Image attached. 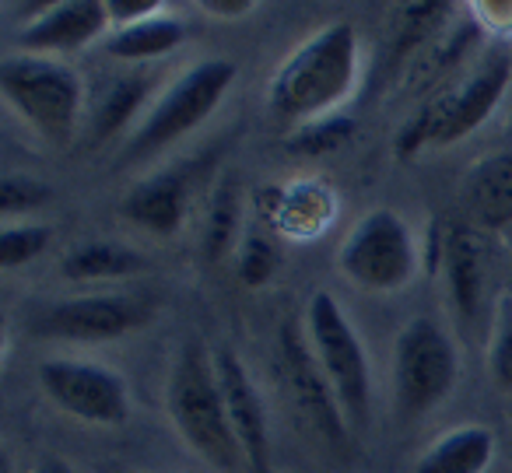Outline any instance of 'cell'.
I'll use <instances>...</instances> for the list:
<instances>
[{"label":"cell","mask_w":512,"mask_h":473,"mask_svg":"<svg viewBox=\"0 0 512 473\" xmlns=\"http://www.w3.org/2000/svg\"><path fill=\"white\" fill-rule=\"evenodd\" d=\"M358 32L351 22H330L302 46H295L267 85V109L285 123L327 120L358 81Z\"/></svg>","instance_id":"1"},{"label":"cell","mask_w":512,"mask_h":473,"mask_svg":"<svg viewBox=\"0 0 512 473\" xmlns=\"http://www.w3.org/2000/svg\"><path fill=\"white\" fill-rule=\"evenodd\" d=\"M165 407H169L179 438L214 470H239L246 463L232 421H228L214 354L200 344V337H190L179 347L169 386H165Z\"/></svg>","instance_id":"2"},{"label":"cell","mask_w":512,"mask_h":473,"mask_svg":"<svg viewBox=\"0 0 512 473\" xmlns=\"http://www.w3.org/2000/svg\"><path fill=\"white\" fill-rule=\"evenodd\" d=\"M512 81V57L509 53H491L460 88L449 92H435L418 116L400 127L397 134V155L414 158L425 148H449V144L463 141L474 134L502 102Z\"/></svg>","instance_id":"3"},{"label":"cell","mask_w":512,"mask_h":473,"mask_svg":"<svg viewBox=\"0 0 512 473\" xmlns=\"http://www.w3.org/2000/svg\"><path fill=\"white\" fill-rule=\"evenodd\" d=\"M0 88L8 106L50 144L64 148L78 130L81 88L78 71L50 57H11L0 67Z\"/></svg>","instance_id":"4"},{"label":"cell","mask_w":512,"mask_h":473,"mask_svg":"<svg viewBox=\"0 0 512 473\" xmlns=\"http://www.w3.org/2000/svg\"><path fill=\"white\" fill-rule=\"evenodd\" d=\"M306 340L327 372L351 428H365L372 414V375L362 337L348 323L341 302L330 291H316L306 305Z\"/></svg>","instance_id":"5"},{"label":"cell","mask_w":512,"mask_h":473,"mask_svg":"<svg viewBox=\"0 0 512 473\" xmlns=\"http://www.w3.org/2000/svg\"><path fill=\"white\" fill-rule=\"evenodd\" d=\"M239 67L225 57L200 60L193 64L183 78H176L169 85V92L144 113L141 127L134 130L127 144V158H148L155 151H162L165 144L179 141V137L193 134L214 109L221 106V99L232 88Z\"/></svg>","instance_id":"6"},{"label":"cell","mask_w":512,"mask_h":473,"mask_svg":"<svg viewBox=\"0 0 512 473\" xmlns=\"http://www.w3.org/2000/svg\"><path fill=\"white\" fill-rule=\"evenodd\" d=\"M460 379V354L432 319H411L393 347V400L404 421L425 417L449 400Z\"/></svg>","instance_id":"7"},{"label":"cell","mask_w":512,"mask_h":473,"mask_svg":"<svg viewBox=\"0 0 512 473\" xmlns=\"http://www.w3.org/2000/svg\"><path fill=\"white\" fill-rule=\"evenodd\" d=\"M337 267L362 291H400L418 270V246L397 211L376 207L341 242Z\"/></svg>","instance_id":"8"},{"label":"cell","mask_w":512,"mask_h":473,"mask_svg":"<svg viewBox=\"0 0 512 473\" xmlns=\"http://www.w3.org/2000/svg\"><path fill=\"white\" fill-rule=\"evenodd\" d=\"M39 386L60 410L78 421L116 428L130 417V393L123 375L95 361L46 358L39 365Z\"/></svg>","instance_id":"9"},{"label":"cell","mask_w":512,"mask_h":473,"mask_svg":"<svg viewBox=\"0 0 512 473\" xmlns=\"http://www.w3.org/2000/svg\"><path fill=\"white\" fill-rule=\"evenodd\" d=\"M148 319L151 302L141 295H81L46 305L32 330L43 337L99 344V340H116L130 330H141Z\"/></svg>","instance_id":"10"},{"label":"cell","mask_w":512,"mask_h":473,"mask_svg":"<svg viewBox=\"0 0 512 473\" xmlns=\"http://www.w3.org/2000/svg\"><path fill=\"white\" fill-rule=\"evenodd\" d=\"M281 365H285L288 393H292L299 414L306 417V424L327 445L344 449L351 442V424L344 417L341 400H337L327 372L320 368L313 347H309V340H302L295 323L281 326Z\"/></svg>","instance_id":"11"},{"label":"cell","mask_w":512,"mask_h":473,"mask_svg":"<svg viewBox=\"0 0 512 473\" xmlns=\"http://www.w3.org/2000/svg\"><path fill=\"white\" fill-rule=\"evenodd\" d=\"M214 368H218L228 421H232V431L242 445L246 466L253 473H267L271 470V424H267V410L253 375L246 372V365L232 351L214 354Z\"/></svg>","instance_id":"12"},{"label":"cell","mask_w":512,"mask_h":473,"mask_svg":"<svg viewBox=\"0 0 512 473\" xmlns=\"http://www.w3.org/2000/svg\"><path fill=\"white\" fill-rule=\"evenodd\" d=\"M109 29V11L99 0H64L43 8L32 22L18 29L15 43L25 57H50V53L81 50Z\"/></svg>","instance_id":"13"},{"label":"cell","mask_w":512,"mask_h":473,"mask_svg":"<svg viewBox=\"0 0 512 473\" xmlns=\"http://www.w3.org/2000/svg\"><path fill=\"white\" fill-rule=\"evenodd\" d=\"M442 274L449 284V298L460 319H477L488 295V246L481 228L449 221L442 228Z\"/></svg>","instance_id":"14"},{"label":"cell","mask_w":512,"mask_h":473,"mask_svg":"<svg viewBox=\"0 0 512 473\" xmlns=\"http://www.w3.org/2000/svg\"><path fill=\"white\" fill-rule=\"evenodd\" d=\"M197 162L172 165V169L148 176L123 197V218L148 228L151 235H176L186 221V200H190V183Z\"/></svg>","instance_id":"15"},{"label":"cell","mask_w":512,"mask_h":473,"mask_svg":"<svg viewBox=\"0 0 512 473\" xmlns=\"http://www.w3.org/2000/svg\"><path fill=\"white\" fill-rule=\"evenodd\" d=\"M463 207L474 228H505L512 225V155L498 151L474 162L460 186Z\"/></svg>","instance_id":"16"},{"label":"cell","mask_w":512,"mask_h":473,"mask_svg":"<svg viewBox=\"0 0 512 473\" xmlns=\"http://www.w3.org/2000/svg\"><path fill=\"white\" fill-rule=\"evenodd\" d=\"M477 36H481V22L477 18H467V22H456L453 18L404 71L411 92H442L439 85L446 81V74L474 53Z\"/></svg>","instance_id":"17"},{"label":"cell","mask_w":512,"mask_h":473,"mask_svg":"<svg viewBox=\"0 0 512 473\" xmlns=\"http://www.w3.org/2000/svg\"><path fill=\"white\" fill-rule=\"evenodd\" d=\"M491 459H495V431L484 424H463L435 438L414 463V473H484Z\"/></svg>","instance_id":"18"},{"label":"cell","mask_w":512,"mask_h":473,"mask_svg":"<svg viewBox=\"0 0 512 473\" xmlns=\"http://www.w3.org/2000/svg\"><path fill=\"white\" fill-rule=\"evenodd\" d=\"M183 43H186V25L162 11L155 18L113 29L106 36V53L123 60V64H144V60H155L179 50Z\"/></svg>","instance_id":"19"},{"label":"cell","mask_w":512,"mask_h":473,"mask_svg":"<svg viewBox=\"0 0 512 473\" xmlns=\"http://www.w3.org/2000/svg\"><path fill=\"white\" fill-rule=\"evenodd\" d=\"M144 267H148L144 253L123 242H85L60 260V274L71 281H120V277L141 274Z\"/></svg>","instance_id":"20"},{"label":"cell","mask_w":512,"mask_h":473,"mask_svg":"<svg viewBox=\"0 0 512 473\" xmlns=\"http://www.w3.org/2000/svg\"><path fill=\"white\" fill-rule=\"evenodd\" d=\"M456 18L449 4H407L393 15V43H390V71L411 67V60Z\"/></svg>","instance_id":"21"},{"label":"cell","mask_w":512,"mask_h":473,"mask_svg":"<svg viewBox=\"0 0 512 473\" xmlns=\"http://www.w3.org/2000/svg\"><path fill=\"white\" fill-rule=\"evenodd\" d=\"M151 85H155V78L144 71H130V74H120V78L109 81L99 106H95L92 134L99 137V141L102 137L120 134V130L144 109V102H148V95H151Z\"/></svg>","instance_id":"22"},{"label":"cell","mask_w":512,"mask_h":473,"mask_svg":"<svg viewBox=\"0 0 512 473\" xmlns=\"http://www.w3.org/2000/svg\"><path fill=\"white\" fill-rule=\"evenodd\" d=\"M235 228H239V190L232 179H221L211 193V204L204 214V253L207 260H221L232 249Z\"/></svg>","instance_id":"23"},{"label":"cell","mask_w":512,"mask_h":473,"mask_svg":"<svg viewBox=\"0 0 512 473\" xmlns=\"http://www.w3.org/2000/svg\"><path fill=\"white\" fill-rule=\"evenodd\" d=\"M355 134V120L348 116H327V120H316L299 127L292 137H288V151L295 155H327V151H337L351 141Z\"/></svg>","instance_id":"24"},{"label":"cell","mask_w":512,"mask_h":473,"mask_svg":"<svg viewBox=\"0 0 512 473\" xmlns=\"http://www.w3.org/2000/svg\"><path fill=\"white\" fill-rule=\"evenodd\" d=\"M488 372L502 393L512 396V298H502L495 309V326H491L488 344Z\"/></svg>","instance_id":"25"},{"label":"cell","mask_w":512,"mask_h":473,"mask_svg":"<svg viewBox=\"0 0 512 473\" xmlns=\"http://www.w3.org/2000/svg\"><path fill=\"white\" fill-rule=\"evenodd\" d=\"M53 197V190L43 179H32L25 172H8L0 179V211L4 218H18V214H32Z\"/></svg>","instance_id":"26"},{"label":"cell","mask_w":512,"mask_h":473,"mask_svg":"<svg viewBox=\"0 0 512 473\" xmlns=\"http://www.w3.org/2000/svg\"><path fill=\"white\" fill-rule=\"evenodd\" d=\"M53 232L46 225H8L0 232V263L4 267H25L50 246Z\"/></svg>","instance_id":"27"},{"label":"cell","mask_w":512,"mask_h":473,"mask_svg":"<svg viewBox=\"0 0 512 473\" xmlns=\"http://www.w3.org/2000/svg\"><path fill=\"white\" fill-rule=\"evenodd\" d=\"M235 267H239V281L246 284V288H264L274 277V270H278V249H274L264 235H246L239 246Z\"/></svg>","instance_id":"28"},{"label":"cell","mask_w":512,"mask_h":473,"mask_svg":"<svg viewBox=\"0 0 512 473\" xmlns=\"http://www.w3.org/2000/svg\"><path fill=\"white\" fill-rule=\"evenodd\" d=\"M106 11H109V25L123 29V25L162 15V4L158 0H106Z\"/></svg>","instance_id":"29"},{"label":"cell","mask_w":512,"mask_h":473,"mask_svg":"<svg viewBox=\"0 0 512 473\" xmlns=\"http://www.w3.org/2000/svg\"><path fill=\"white\" fill-rule=\"evenodd\" d=\"M200 8L214 18H242L253 11V4L249 0H200Z\"/></svg>","instance_id":"30"},{"label":"cell","mask_w":512,"mask_h":473,"mask_svg":"<svg viewBox=\"0 0 512 473\" xmlns=\"http://www.w3.org/2000/svg\"><path fill=\"white\" fill-rule=\"evenodd\" d=\"M498 22V29H502V25H512V4H505V8H481L477 11V22Z\"/></svg>","instance_id":"31"},{"label":"cell","mask_w":512,"mask_h":473,"mask_svg":"<svg viewBox=\"0 0 512 473\" xmlns=\"http://www.w3.org/2000/svg\"><path fill=\"white\" fill-rule=\"evenodd\" d=\"M36 473H74V470H71V463H64L60 456H46V459H39Z\"/></svg>","instance_id":"32"},{"label":"cell","mask_w":512,"mask_h":473,"mask_svg":"<svg viewBox=\"0 0 512 473\" xmlns=\"http://www.w3.org/2000/svg\"><path fill=\"white\" fill-rule=\"evenodd\" d=\"M0 473H11V459L8 456H0Z\"/></svg>","instance_id":"33"}]
</instances>
